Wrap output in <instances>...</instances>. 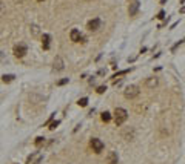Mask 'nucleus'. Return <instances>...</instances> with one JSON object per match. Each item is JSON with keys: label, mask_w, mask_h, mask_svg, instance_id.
I'll use <instances>...</instances> for the list:
<instances>
[{"label": "nucleus", "mask_w": 185, "mask_h": 164, "mask_svg": "<svg viewBox=\"0 0 185 164\" xmlns=\"http://www.w3.org/2000/svg\"><path fill=\"white\" fill-rule=\"evenodd\" d=\"M127 118H128V112L125 111V109L117 107L116 111H114V121H116L117 126H122L125 121H127Z\"/></svg>", "instance_id": "obj_1"}, {"label": "nucleus", "mask_w": 185, "mask_h": 164, "mask_svg": "<svg viewBox=\"0 0 185 164\" xmlns=\"http://www.w3.org/2000/svg\"><path fill=\"white\" fill-rule=\"evenodd\" d=\"M125 98H128V100H133V98H136L139 95V86L136 84H130L127 86V89H125Z\"/></svg>", "instance_id": "obj_2"}, {"label": "nucleus", "mask_w": 185, "mask_h": 164, "mask_svg": "<svg viewBox=\"0 0 185 164\" xmlns=\"http://www.w3.org/2000/svg\"><path fill=\"white\" fill-rule=\"evenodd\" d=\"M90 144H91L92 150H94L96 154H100V152L103 150V147H105V146H103V143H102L99 138H92V140L90 141Z\"/></svg>", "instance_id": "obj_3"}, {"label": "nucleus", "mask_w": 185, "mask_h": 164, "mask_svg": "<svg viewBox=\"0 0 185 164\" xmlns=\"http://www.w3.org/2000/svg\"><path fill=\"white\" fill-rule=\"evenodd\" d=\"M25 54H26V46L23 45V43H19V45L14 46V55H15V57L22 58Z\"/></svg>", "instance_id": "obj_4"}, {"label": "nucleus", "mask_w": 185, "mask_h": 164, "mask_svg": "<svg viewBox=\"0 0 185 164\" xmlns=\"http://www.w3.org/2000/svg\"><path fill=\"white\" fill-rule=\"evenodd\" d=\"M100 25H102V21H100L99 19H92V20L88 21V29H90L91 32H96V31H99Z\"/></svg>", "instance_id": "obj_5"}, {"label": "nucleus", "mask_w": 185, "mask_h": 164, "mask_svg": "<svg viewBox=\"0 0 185 164\" xmlns=\"http://www.w3.org/2000/svg\"><path fill=\"white\" fill-rule=\"evenodd\" d=\"M139 0H133V2L131 3H130V8H128V14L130 15H131V17H133V15H136V12H137V11H139Z\"/></svg>", "instance_id": "obj_6"}, {"label": "nucleus", "mask_w": 185, "mask_h": 164, "mask_svg": "<svg viewBox=\"0 0 185 164\" xmlns=\"http://www.w3.org/2000/svg\"><path fill=\"white\" fill-rule=\"evenodd\" d=\"M107 163H108V164H117V163H119V156H117V154H116L114 150H111L110 154H108Z\"/></svg>", "instance_id": "obj_7"}, {"label": "nucleus", "mask_w": 185, "mask_h": 164, "mask_svg": "<svg viewBox=\"0 0 185 164\" xmlns=\"http://www.w3.org/2000/svg\"><path fill=\"white\" fill-rule=\"evenodd\" d=\"M69 37H71V42H80L82 40V35H80L79 29H73L71 34H69Z\"/></svg>", "instance_id": "obj_8"}, {"label": "nucleus", "mask_w": 185, "mask_h": 164, "mask_svg": "<svg viewBox=\"0 0 185 164\" xmlns=\"http://www.w3.org/2000/svg\"><path fill=\"white\" fill-rule=\"evenodd\" d=\"M63 68H65V63H63L62 57H56V60H54V69H57V71H62Z\"/></svg>", "instance_id": "obj_9"}, {"label": "nucleus", "mask_w": 185, "mask_h": 164, "mask_svg": "<svg viewBox=\"0 0 185 164\" xmlns=\"http://www.w3.org/2000/svg\"><path fill=\"white\" fill-rule=\"evenodd\" d=\"M42 46H43V49L50 48V35H48V34H43V37H42Z\"/></svg>", "instance_id": "obj_10"}, {"label": "nucleus", "mask_w": 185, "mask_h": 164, "mask_svg": "<svg viewBox=\"0 0 185 164\" xmlns=\"http://www.w3.org/2000/svg\"><path fill=\"white\" fill-rule=\"evenodd\" d=\"M14 78H15V75H13V74L2 75V81H3V83H11V81H14Z\"/></svg>", "instance_id": "obj_11"}, {"label": "nucleus", "mask_w": 185, "mask_h": 164, "mask_svg": "<svg viewBox=\"0 0 185 164\" xmlns=\"http://www.w3.org/2000/svg\"><path fill=\"white\" fill-rule=\"evenodd\" d=\"M146 86L148 87H156L157 86V78L156 77H150L148 80H146Z\"/></svg>", "instance_id": "obj_12"}, {"label": "nucleus", "mask_w": 185, "mask_h": 164, "mask_svg": "<svg viewBox=\"0 0 185 164\" xmlns=\"http://www.w3.org/2000/svg\"><path fill=\"white\" fill-rule=\"evenodd\" d=\"M110 120H111V113H110V112H103V113H102V121L108 123Z\"/></svg>", "instance_id": "obj_13"}, {"label": "nucleus", "mask_w": 185, "mask_h": 164, "mask_svg": "<svg viewBox=\"0 0 185 164\" xmlns=\"http://www.w3.org/2000/svg\"><path fill=\"white\" fill-rule=\"evenodd\" d=\"M77 104L82 106V107H85L86 104H88V98H80V100L77 101Z\"/></svg>", "instance_id": "obj_14"}, {"label": "nucleus", "mask_w": 185, "mask_h": 164, "mask_svg": "<svg viewBox=\"0 0 185 164\" xmlns=\"http://www.w3.org/2000/svg\"><path fill=\"white\" fill-rule=\"evenodd\" d=\"M31 31H32V35H37V34H39V26L31 25Z\"/></svg>", "instance_id": "obj_15"}, {"label": "nucleus", "mask_w": 185, "mask_h": 164, "mask_svg": "<svg viewBox=\"0 0 185 164\" xmlns=\"http://www.w3.org/2000/svg\"><path fill=\"white\" fill-rule=\"evenodd\" d=\"M43 140H45L43 136H37V138H36V144H37V146H40V144L43 143Z\"/></svg>", "instance_id": "obj_16"}, {"label": "nucleus", "mask_w": 185, "mask_h": 164, "mask_svg": "<svg viewBox=\"0 0 185 164\" xmlns=\"http://www.w3.org/2000/svg\"><path fill=\"white\" fill-rule=\"evenodd\" d=\"M105 91H107L105 86H99V87H97V94H103Z\"/></svg>", "instance_id": "obj_17"}, {"label": "nucleus", "mask_w": 185, "mask_h": 164, "mask_svg": "<svg viewBox=\"0 0 185 164\" xmlns=\"http://www.w3.org/2000/svg\"><path fill=\"white\" fill-rule=\"evenodd\" d=\"M68 81H69V78H63V80H60V81H59V86H63V84H67L68 83Z\"/></svg>", "instance_id": "obj_18"}, {"label": "nucleus", "mask_w": 185, "mask_h": 164, "mask_svg": "<svg viewBox=\"0 0 185 164\" xmlns=\"http://www.w3.org/2000/svg\"><path fill=\"white\" fill-rule=\"evenodd\" d=\"M57 126H59V121H54V123H51V127L50 129H56Z\"/></svg>", "instance_id": "obj_19"}, {"label": "nucleus", "mask_w": 185, "mask_h": 164, "mask_svg": "<svg viewBox=\"0 0 185 164\" xmlns=\"http://www.w3.org/2000/svg\"><path fill=\"white\" fill-rule=\"evenodd\" d=\"M164 15H165V12L162 11V12H159V15H157V19H164Z\"/></svg>", "instance_id": "obj_20"}, {"label": "nucleus", "mask_w": 185, "mask_h": 164, "mask_svg": "<svg viewBox=\"0 0 185 164\" xmlns=\"http://www.w3.org/2000/svg\"><path fill=\"white\" fill-rule=\"evenodd\" d=\"M0 60H3V55H2V54H0Z\"/></svg>", "instance_id": "obj_21"}, {"label": "nucleus", "mask_w": 185, "mask_h": 164, "mask_svg": "<svg viewBox=\"0 0 185 164\" xmlns=\"http://www.w3.org/2000/svg\"><path fill=\"white\" fill-rule=\"evenodd\" d=\"M37 2H43V0H37Z\"/></svg>", "instance_id": "obj_22"}, {"label": "nucleus", "mask_w": 185, "mask_h": 164, "mask_svg": "<svg viewBox=\"0 0 185 164\" xmlns=\"http://www.w3.org/2000/svg\"><path fill=\"white\" fill-rule=\"evenodd\" d=\"M14 164H17V163H14Z\"/></svg>", "instance_id": "obj_23"}]
</instances>
